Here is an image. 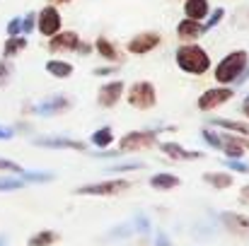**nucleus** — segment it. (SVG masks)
<instances>
[{"mask_svg":"<svg viewBox=\"0 0 249 246\" xmlns=\"http://www.w3.org/2000/svg\"><path fill=\"white\" fill-rule=\"evenodd\" d=\"M174 63L181 73L201 78L211 70V53L198 44H181L174 51Z\"/></svg>","mask_w":249,"mask_h":246,"instance_id":"nucleus-1","label":"nucleus"},{"mask_svg":"<svg viewBox=\"0 0 249 246\" xmlns=\"http://www.w3.org/2000/svg\"><path fill=\"white\" fill-rule=\"evenodd\" d=\"M247 68H249V53L245 49H235V51H230L228 56H223V58L218 61V66H215V70H213V80L218 82V84L230 87V84L240 82L242 73H245Z\"/></svg>","mask_w":249,"mask_h":246,"instance_id":"nucleus-2","label":"nucleus"},{"mask_svg":"<svg viewBox=\"0 0 249 246\" xmlns=\"http://www.w3.org/2000/svg\"><path fill=\"white\" fill-rule=\"evenodd\" d=\"M133 183L128 179H104V181H97V183H83L78 188H73L75 196H94V198H111V196H121L126 191H131Z\"/></svg>","mask_w":249,"mask_h":246,"instance_id":"nucleus-3","label":"nucleus"},{"mask_svg":"<svg viewBox=\"0 0 249 246\" xmlns=\"http://www.w3.org/2000/svg\"><path fill=\"white\" fill-rule=\"evenodd\" d=\"M126 101H128V106H133L138 111H150L158 104V89L150 80H138L128 87Z\"/></svg>","mask_w":249,"mask_h":246,"instance_id":"nucleus-4","label":"nucleus"},{"mask_svg":"<svg viewBox=\"0 0 249 246\" xmlns=\"http://www.w3.org/2000/svg\"><path fill=\"white\" fill-rule=\"evenodd\" d=\"M158 135H160V131H131L119 140V150H121V155L150 150L158 145Z\"/></svg>","mask_w":249,"mask_h":246,"instance_id":"nucleus-5","label":"nucleus"},{"mask_svg":"<svg viewBox=\"0 0 249 246\" xmlns=\"http://www.w3.org/2000/svg\"><path fill=\"white\" fill-rule=\"evenodd\" d=\"M232 97H235V89L232 87L215 84V87H208L206 92H201V97L196 99V106H198V111H215L218 106L228 104Z\"/></svg>","mask_w":249,"mask_h":246,"instance_id":"nucleus-6","label":"nucleus"},{"mask_svg":"<svg viewBox=\"0 0 249 246\" xmlns=\"http://www.w3.org/2000/svg\"><path fill=\"white\" fill-rule=\"evenodd\" d=\"M36 29H39V34L46 36V39L56 36V34L63 29V17H61L58 7H53V5L41 7V10L36 12Z\"/></svg>","mask_w":249,"mask_h":246,"instance_id":"nucleus-7","label":"nucleus"},{"mask_svg":"<svg viewBox=\"0 0 249 246\" xmlns=\"http://www.w3.org/2000/svg\"><path fill=\"white\" fill-rule=\"evenodd\" d=\"M71 106H73V101L66 94H51V97L41 99L39 104H32L27 114H34V116H58V114H66Z\"/></svg>","mask_w":249,"mask_h":246,"instance_id":"nucleus-8","label":"nucleus"},{"mask_svg":"<svg viewBox=\"0 0 249 246\" xmlns=\"http://www.w3.org/2000/svg\"><path fill=\"white\" fill-rule=\"evenodd\" d=\"M160 44H162V36L158 32H141V34H136V36L128 39L126 49H128L131 56H145V53L155 51Z\"/></svg>","mask_w":249,"mask_h":246,"instance_id":"nucleus-9","label":"nucleus"},{"mask_svg":"<svg viewBox=\"0 0 249 246\" xmlns=\"http://www.w3.org/2000/svg\"><path fill=\"white\" fill-rule=\"evenodd\" d=\"M220 152L225 160H242L249 152V138L232 135V133H220Z\"/></svg>","mask_w":249,"mask_h":246,"instance_id":"nucleus-10","label":"nucleus"},{"mask_svg":"<svg viewBox=\"0 0 249 246\" xmlns=\"http://www.w3.org/2000/svg\"><path fill=\"white\" fill-rule=\"evenodd\" d=\"M80 34L78 32H73V29H61L56 36H51L49 39V51L51 53H75L78 51V46H80Z\"/></svg>","mask_w":249,"mask_h":246,"instance_id":"nucleus-11","label":"nucleus"},{"mask_svg":"<svg viewBox=\"0 0 249 246\" xmlns=\"http://www.w3.org/2000/svg\"><path fill=\"white\" fill-rule=\"evenodd\" d=\"M124 94H126V82L109 80L99 87V92H97V104H99L102 109H114V106L121 101Z\"/></svg>","mask_w":249,"mask_h":246,"instance_id":"nucleus-12","label":"nucleus"},{"mask_svg":"<svg viewBox=\"0 0 249 246\" xmlns=\"http://www.w3.org/2000/svg\"><path fill=\"white\" fill-rule=\"evenodd\" d=\"M36 148H49V150H75V152H87V145L83 140L63 138V135H39L32 140Z\"/></svg>","mask_w":249,"mask_h":246,"instance_id":"nucleus-13","label":"nucleus"},{"mask_svg":"<svg viewBox=\"0 0 249 246\" xmlns=\"http://www.w3.org/2000/svg\"><path fill=\"white\" fill-rule=\"evenodd\" d=\"M158 148H160V152L169 157V160H177V162H191V160H203L206 157V152H201V150H184L179 143H158Z\"/></svg>","mask_w":249,"mask_h":246,"instance_id":"nucleus-14","label":"nucleus"},{"mask_svg":"<svg viewBox=\"0 0 249 246\" xmlns=\"http://www.w3.org/2000/svg\"><path fill=\"white\" fill-rule=\"evenodd\" d=\"M203 34H206L203 22H196V19L184 17V19L177 24V36H179L181 44H196V39H201Z\"/></svg>","mask_w":249,"mask_h":246,"instance_id":"nucleus-15","label":"nucleus"},{"mask_svg":"<svg viewBox=\"0 0 249 246\" xmlns=\"http://www.w3.org/2000/svg\"><path fill=\"white\" fill-rule=\"evenodd\" d=\"M208 123H211V128H223L225 133L249 138V121H237V118H211Z\"/></svg>","mask_w":249,"mask_h":246,"instance_id":"nucleus-16","label":"nucleus"},{"mask_svg":"<svg viewBox=\"0 0 249 246\" xmlns=\"http://www.w3.org/2000/svg\"><path fill=\"white\" fill-rule=\"evenodd\" d=\"M94 51H97V56L104 58L109 66H116V63L121 61V53H119L116 44H111L107 36H97V39H94Z\"/></svg>","mask_w":249,"mask_h":246,"instance_id":"nucleus-17","label":"nucleus"},{"mask_svg":"<svg viewBox=\"0 0 249 246\" xmlns=\"http://www.w3.org/2000/svg\"><path fill=\"white\" fill-rule=\"evenodd\" d=\"M211 2L208 0H184V17L196 19V22H206V17L211 15Z\"/></svg>","mask_w":249,"mask_h":246,"instance_id":"nucleus-18","label":"nucleus"},{"mask_svg":"<svg viewBox=\"0 0 249 246\" xmlns=\"http://www.w3.org/2000/svg\"><path fill=\"white\" fill-rule=\"evenodd\" d=\"M223 225L232 232V234H249V215H240V213H223L220 215Z\"/></svg>","mask_w":249,"mask_h":246,"instance_id":"nucleus-19","label":"nucleus"},{"mask_svg":"<svg viewBox=\"0 0 249 246\" xmlns=\"http://www.w3.org/2000/svg\"><path fill=\"white\" fill-rule=\"evenodd\" d=\"M181 186V179L177 174H169V171H158L150 176V188L155 191H174Z\"/></svg>","mask_w":249,"mask_h":246,"instance_id":"nucleus-20","label":"nucleus"},{"mask_svg":"<svg viewBox=\"0 0 249 246\" xmlns=\"http://www.w3.org/2000/svg\"><path fill=\"white\" fill-rule=\"evenodd\" d=\"M201 179H203L211 188H215V191H225V188H230V186L235 183V179H232L230 171H206Z\"/></svg>","mask_w":249,"mask_h":246,"instance_id":"nucleus-21","label":"nucleus"},{"mask_svg":"<svg viewBox=\"0 0 249 246\" xmlns=\"http://www.w3.org/2000/svg\"><path fill=\"white\" fill-rule=\"evenodd\" d=\"M46 73H49L51 78L66 80V78H71V75L75 73V68H73V63H68V61H63V58H51V61H46Z\"/></svg>","mask_w":249,"mask_h":246,"instance_id":"nucleus-22","label":"nucleus"},{"mask_svg":"<svg viewBox=\"0 0 249 246\" xmlns=\"http://www.w3.org/2000/svg\"><path fill=\"white\" fill-rule=\"evenodd\" d=\"M89 143H92L94 148H99V150H104V148H111V143H114V128H111V126H102V128L92 131V138H89Z\"/></svg>","mask_w":249,"mask_h":246,"instance_id":"nucleus-23","label":"nucleus"},{"mask_svg":"<svg viewBox=\"0 0 249 246\" xmlns=\"http://www.w3.org/2000/svg\"><path fill=\"white\" fill-rule=\"evenodd\" d=\"M58 239H61L58 232H53V230H39V232H34L29 237L27 246H53Z\"/></svg>","mask_w":249,"mask_h":246,"instance_id":"nucleus-24","label":"nucleus"},{"mask_svg":"<svg viewBox=\"0 0 249 246\" xmlns=\"http://www.w3.org/2000/svg\"><path fill=\"white\" fill-rule=\"evenodd\" d=\"M24 49H27V36H7V41H5V46H2V56H5V61H7V58L19 56Z\"/></svg>","mask_w":249,"mask_h":246,"instance_id":"nucleus-25","label":"nucleus"},{"mask_svg":"<svg viewBox=\"0 0 249 246\" xmlns=\"http://www.w3.org/2000/svg\"><path fill=\"white\" fill-rule=\"evenodd\" d=\"M19 176H22L24 183H49V181L56 179L51 171H22Z\"/></svg>","mask_w":249,"mask_h":246,"instance_id":"nucleus-26","label":"nucleus"},{"mask_svg":"<svg viewBox=\"0 0 249 246\" xmlns=\"http://www.w3.org/2000/svg\"><path fill=\"white\" fill-rule=\"evenodd\" d=\"M133 232H138V234H143V237H148L150 232H153V225H150V217L145 215V213H136L133 215Z\"/></svg>","mask_w":249,"mask_h":246,"instance_id":"nucleus-27","label":"nucleus"},{"mask_svg":"<svg viewBox=\"0 0 249 246\" xmlns=\"http://www.w3.org/2000/svg\"><path fill=\"white\" fill-rule=\"evenodd\" d=\"M19 188H24L22 176H0V193H12Z\"/></svg>","mask_w":249,"mask_h":246,"instance_id":"nucleus-28","label":"nucleus"},{"mask_svg":"<svg viewBox=\"0 0 249 246\" xmlns=\"http://www.w3.org/2000/svg\"><path fill=\"white\" fill-rule=\"evenodd\" d=\"M201 140L211 148V150H220V133L213 131V128H201Z\"/></svg>","mask_w":249,"mask_h":246,"instance_id":"nucleus-29","label":"nucleus"},{"mask_svg":"<svg viewBox=\"0 0 249 246\" xmlns=\"http://www.w3.org/2000/svg\"><path fill=\"white\" fill-rule=\"evenodd\" d=\"M145 164L143 162H121V164H109V176L111 174H126V171H138V169H143Z\"/></svg>","mask_w":249,"mask_h":246,"instance_id":"nucleus-30","label":"nucleus"},{"mask_svg":"<svg viewBox=\"0 0 249 246\" xmlns=\"http://www.w3.org/2000/svg\"><path fill=\"white\" fill-rule=\"evenodd\" d=\"M223 17H225V10H223V7H215V10H211V15H208V17H206V22H203V29H206V32L215 29V27L223 22Z\"/></svg>","mask_w":249,"mask_h":246,"instance_id":"nucleus-31","label":"nucleus"},{"mask_svg":"<svg viewBox=\"0 0 249 246\" xmlns=\"http://www.w3.org/2000/svg\"><path fill=\"white\" fill-rule=\"evenodd\" d=\"M0 171L19 176V174H22L24 169H22V164H17V162H12V160H5V157H0Z\"/></svg>","mask_w":249,"mask_h":246,"instance_id":"nucleus-32","label":"nucleus"},{"mask_svg":"<svg viewBox=\"0 0 249 246\" xmlns=\"http://www.w3.org/2000/svg\"><path fill=\"white\" fill-rule=\"evenodd\" d=\"M12 73H15V68H12V66H10V63L2 58V61H0V89H2L7 82L12 80Z\"/></svg>","mask_w":249,"mask_h":246,"instance_id":"nucleus-33","label":"nucleus"},{"mask_svg":"<svg viewBox=\"0 0 249 246\" xmlns=\"http://www.w3.org/2000/svg\"><path fill=\"white\" fill-rule=\"evenodd\" d=\"M34 27H36V12H27V15L22 17V36H24V34H32Z\"/></svg>","mask_w":249,"mask_h":246,"instance_id":"nucleus-34","label":"nucleus"},{"mask_svg":"<svg viewBox=\"0 0 249 246\" xmlns=\"http://www.w3.org/2000/svg\"><path fill=\"white\" fill-rule=\"evenodd\" d=\"M225 166L235 174H249V162H242V160H225Z\"/></svg>","mask_w":249,"mask_h":246,"instance_id":"nucleus-35","label":"nucleus"},{"mask_svg":"<svg viewBox=\"0 0 249 246\" xmlns=\"http://www.w3.org/2000/svg\"><path fill=\"white\" fill-rule=\"evenodd\" d=\"M131 234H133V225H119L116 230L109 232L111 239H124V237H131Z\"/></svg>","mask_w":249,"mask_h":246,"instance_id":"nucleus-36","label":"nucleus"},{"mask_svg":"<svg viewBox=\"0 0 249 246\" xmlns=\"http://www.w3.org/2000/svg\"><path fill=\"white\" fill-rule=\"evenodd\" d=\"M7 36H22V19L19 17L7 22Z\"/></svg>","mask_w":249,"mask_h":246,"instance_id":"nucleus-37","label":"nucleus"},{"mask_svg":"<svg viewBox=\"0 0 249 246\" xmlns=\"http://www.w3.org/2000/svg\"><path fill=\"white\" fill-rule=\"evenodd\" d=\"M87 152H89V150H87ZM89 155L97 157V160H119V157H121V150H111V152H109V150H99V152H89Z\"/></svg>","mask_w":249,"mask_h":246,"instance_id":"nucleus-38","label":"nucleus"},{"mask_svg":"<svg viewBox=\"0 0 249 246\" xmlns=\"http://www.w3.org/2000/svg\"><path fill=\"white\" fill-rule=\"evenodd\" d=\"M114 73H116V66H102V68H94L92 70V75H97V78H109Z\"/></svg>","mask_w":249,"mask_h":246,"instance_id":"nucleus-39","label":"nucleus"},{"mask_svg":"<svg viewBox=\"0 0 249 246\" xmlns=\"http://www.w3.org/2000/svg\"><path fill=\"white\" fill-rule=\"evenodd\" d=\"M155 246H174V244H172V239L167 237V232L158 230V232H155Z\"/></svg>","mask_w":249,"mask_h":246,"instance_id":"nucleus-40","label":"nucleus"},{"mask_svg":"<svg viewBox=\"0 0 249 246\" xmlns=\"http://www.w3.org/2000/svg\"><path fill=\"white\" fill-rule=\"evenodd\" d=\"M12 138H15V128L0 126V140H12Z\"/></svg>","mask_w":249,"mask_h":246,"instance_id":"nucleus-41","label":"nucleus"},{"mask_svg":"<svg viewBox=\"0 0 249 246\" xmlns=\"http://www.w3.org/2000/svg\"><path fill=\"white\" fill-rule=\"evenodd\" d=\"M240 111H242V116H245V121H249V94L242 99V104H240Z\"/></svg>","mask_w":249,"mask_h":246,"instance_id":"nucleus-42","label":"nucleus"},{"mask_svg":"<svg viewBox=\"0 0 249 246\" xmlns=\"http://www.w3.org/2000/svg\"><path fill=\"white\" fill-rule=\"evenodd\" d=\"M92 51V44H87V41H80V46H78V51L75 53H80V56H87Z\"/></svg>","mask_w":249,"mask_h":246,"instance_id":"nucleus-43","label":"nucleus"},{"mask_svg":"<svg viewBox=\"0 0 249 246\" xmlns=\"http://www.w3.org/2000/svg\"><path fill=\"white\" fill-rule=\"evenodd\" d=\"M240 200H242V203H249V183H245V186L240 188Z\"/></svg>","mask_w":249,"mask_h":246,"instance_id":"nucleus-44","label":"nucleus"},{"mask_svg":"<svg viewBox=\"0 0 249 246\" xmlns=\"http://www.w3.org/2000/svg\"><path fill=\"white\" fill-rule=\"evenodd\" d=\"M68 2H73V0H49V5H53V7H58V5H68Z\"/></svg>","mask_w":249,"mask_h":246,"instance_id":"nucleus-45","label":"nucleus"},{"mask_svg":"<svg viewBox=\"0 0 249 246\" xmlns=\"http://www.w3.org/2000/svg\"><path fill=\"white\" fill-rule=\"evenodd\" d=\"M0 246H7V237L5 234H0Z\"/></svg>","mask_w":249,"mask_h":246,"instance_id":"nucleus-46","label":"nucleus"}]
</instances>
